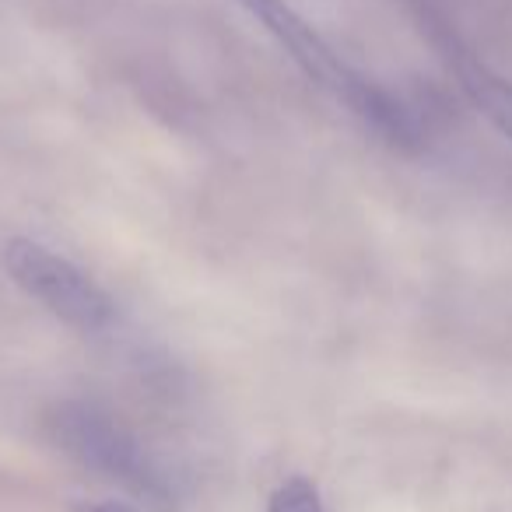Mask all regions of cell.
Wrapping results in <instances>:
<instances>
[{
    "label": "cell",
    "mask_w": 512,
    "mask_h": 512,
    "mask_svg": "<svg viewBox=\"0 0 512 512\" xmlns=\"http://www.w3.org/2000/svg\"><path fill=\"white\" fill-rule=\"evenodd\" d=\"M267 512H327V509H323L320 491H316V484L309 477H288L285 484L274 488Z\"/></svg>",
    "instance_id": "5b68a950"
},
{
    "label": "cell",
    "mask_w": 512,
    "mask_h": 512,
    "mask_svg": "<svg viewBox=\"0 0 512 512\" xmlns=\"http://www.w3.org/2000/svg\"><path fill=\"white\" fill-rule=\"evenodd\" d=\"M50 435L64 453H71L78 463L99 470L102 477L123 484L130 495L144 498L151 505H172L176 488L169 481V470L141 446L130 428H123L113 414L99 411L92 404L67 400L57 404L46 418Z\"/></svg>",
    "instance_id": "7a4b0ae2"
},
{
    "label": "cell",
    "mask_w": 512,
    "mask_h": 512,
    "mask_svg": "<svg viewBox=\"0 0 512 512\" xmlns=\"http://www.w3.org/2000/svg\"><path fill=\"white\" fill-rule=\"evenodd\" d=\"M239 4L278 39L281 50L299 64V71L306 74L313 85H320L323 92H330L337 102H344L379 141H386L397 151H418L421 144H425L418 116H414L393 92H386L383 85H376L372 78L358 74L348 60H341V53H337L288 0H239Z\"/></svg>",
    "instance_id": "6da1fadb"
},
{
    "label": "cell",
    "mask_w": 512,
    "mask_h": 512,
    "mask_svg": "<svg viewBox=\"0 0 512 512\" xmlns=\"http://www.w3.org/2000/svg\"><path fill=\"white\" fill-rule=\"evenodd\" d=\"M442 46H446L449 71L456 74V85H460V92L470 99V106L512 141V81H505L502 74L491 71L484 60H477L474 53L456 43L449 32Z\"/></svg>",
    "instance_id": "277c9868"
},
{
    "label": "cell",
    "mask_w": 512,
    "mask_h": 512,
    "mask_svg": "<svg viewBox=\"0 0 512 512\" xmlns=\"http://www.w3.org/2000/svg\"><path fill=\"white\" fill-rule=\"evenodd\" d=\"M4 267L25 295L43 302L67 327L81 330V334H95V330L113 323V299L81 267H74L67 256L46 249L43 242L22 239V235L8 239Z\"/></svg>",
    "instance_id": "3957f363"
},
{
    "label": "cell",
    "mask_w": 512,
    "mask_h": 512,
    "mask_svg": "<svg viewBox=\"0 0 512 512\" xmlns=\"http://www.w3.org/2000/svg\"><path fill=\"white\" fill-rule=\"evenodd\" d=\"M74 512H137V509L127 502H81L74 505Z\"/></svg>",
    "instance_id": "8992f818"
}]
</instances>
